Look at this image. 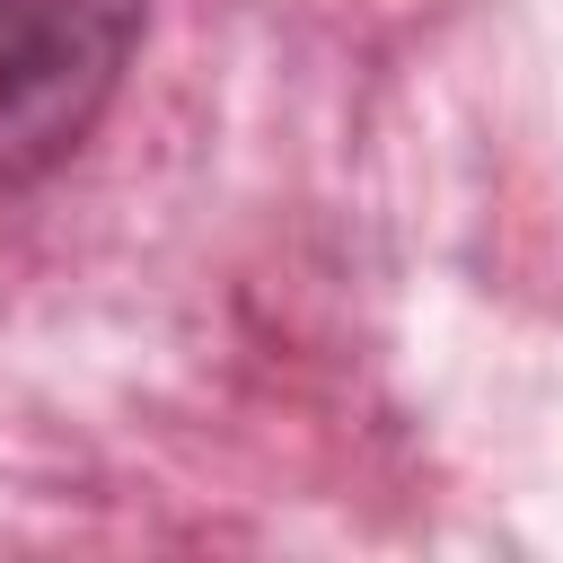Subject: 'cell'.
Returning a JSON list of instances; mask_svg holds the SVG:
<instances>
[{
	"label": "cell",
	"mask_w": 563,
	"mask_h": 563,
	"mask_svg": "<svg viewBox=\"0 0 563 563\" xmlns=\"http://www.w3.org/2000/svg\"><path fill=\"white\" fill-rule=\"evenodd\" d=\"M150 0H0V185L53 176L106 114Z\"/></svg>",
	"instance_id": "1"
}]
</instances>
